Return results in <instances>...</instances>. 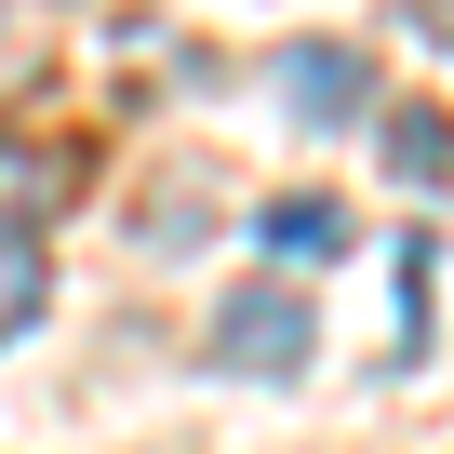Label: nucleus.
Returning <instances> with one entry per match:
<instances>
[{
  "instance_id": "f03ea898",
  "label": "nucleus",
  "mask_w": 454,
  "mask_h": 454,
  "mask_svg": "<svg viewBox=\"0 0 454 454\" xmlns=\"http://www.w3.org/2000/svg\"><path fill=\"white\" fill-rule=\"evenodd\" d=\"M281 94L308 107V134H361L374 67H361V54H334V41H308V54H281Z\"/></svg>"
},
{
  "instance_id": "f257e3e1",
  "label": "nucleus",
  "mask_w": 454,
  "mask_h": 454,
  "mask_svg": "<svg viewBox=\"0 0 454 454\" xmlns=\"http://www.w3.org/2000/svg\"><path fill=\"white\" fill-rule=\"evenodd\" d=\"M308 334L321 321H308L294 281H241V294L214 308V374H268L281 387V374H308Z\"/></svg>"
},
{
  "instance_id": "7ed1b4c3",
  "label": "nucleus",
  "mask_w": 454,
  "mask_h": 454,
  "mask_svg": "<svg viewBox=\"0 0 454 454\" xmlns=\"http://www.w3.org/2000/svg\"><path fill=\"white\" fill-rule=\"evenodd\" d=\"M254 241H268L281 268H321V254H348V214L294 187V200H268V214H254Z\"/></svg>"
},
{
  "instance_id": "39448f33",
  "label": "nucleus",
  "mask_w": 454,
  "mask_h": 454,
  "mask_svg": "<svg viewBox=\"0 0 454 454\" xmlns=\"http://www.w3.org/2000/svg\"><path fill=\"white\" fill-rule=\"evenodd\" d=\"M41 294H54V281H41V241H0V334H27Z\"/></svg>"
},
{
  "instance_id": "20e7f679",
  "label": "nucleus",
  "mask_w": 454,
  "mask_h": 454,
  "mask_svg": "<svg viewBox=\"0 0 454 454\" xmlns=\"http://www.w3.org/2000/svg\"><path fill=\"white\" fill-rule=\"evenodd\" d=\"M387 174H414V187H441V174H454V134H441V107H387Z\"/></svg>"
}]
</instances>
